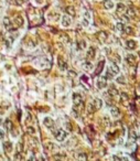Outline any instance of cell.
<instances>
[{"instance_id":"cell-33","label":"cell","mask_w":140,"mask_h":161,"mask_svg":"<svg viewBox=\"0 0 140 161\" xmlns=\"http://www.w3.org/2000/svg\"><path fill=\"white\" fill-rule=\"evenodd\" d=\"M124 28H125V26H124V23L122 22L116 23V29H117L118 31H124Z\"/></svg>"},{"instance_id":"cell-7","label":"cell","mask_w":140,"mask_h":161,"mask_svg":"<svg viewBox=\"0 0 140 161\" xmlns=\"http://www.w3.org/2000/svg\"><path fill=\"white\" fill-rule=\"evenodd\" d=\"M83 103V96L78 93H73V105H77V104Z\"/></svg>"},{"instance_id":"cell-13","label":"cell","mask_w":140,"mask_h":161,"mask_svg":"<svg viewBox=\"0 0 140 161\" xmlns=\"http://www.w3.org/2000/svg\"><path fill=\"white\" fill-rule=\"evenodd\" d=\"M107 38H108V34L105 32V31H100V32L98 33V40L102 43H105L106 41H107Z\"/></svg>"},{"instance_id":"cell-41","label":"cell","mask_w":140,"mask_h":161,"mask_svg":"<svg viewBox=\"0 0 140 161\" xmlns=\"http://www.w3.org/2000/svg\"><path fill=\"white\" fill-rule=\"evenodd\" d=\"M82 23H83V26H84V27H87V26L89 24V20H87V19H83Z\"/></svg>"},{"instance_id":"cell-30","label":"cell","mask_w":140,"mask_h":161,"mask_svg":"<svg viewBox=\"0 0 140 161\" xmlns=\"http://www.w3.org/2000/svg\"><path fill=\"white\" fill-rule=\"evenodd\" d=\"M116 82H117L118 84H125L126 83V78H125L124 75H119V76L116 77Z\"/></svg>"},{"instance_id":"cell-2","label":"cell","mask_w":140,"mask_h":161,"mask_svg":"<svg viewBox=\"0 0 140 161\" xmlns=\"http://www.w3.org/2000/svg\"><path fill=\"white\" fill-rule=\"evenodd\" d=\"M95 83H96V87H97L98 89H104V88L107 87V80L104 77H102V76L97 78Z\"/></svg>"},{"instance_id":"cell-23","label":"cell","mask_w":140,"mask_h":161,"mask_svg":"<svg viewBox=\"0 0 140 161\" xmlns=\"http://www.w3.org/2000/svg\"><path fill=\"white\" fill-rule=\"evenodd\" d=\"M96 107L94 106V104H93V102H90V103L87 105V112H88L89 114H93V113H95L96 112Z\"/></svg>"},{"instance_id":"cell-12","label":"cell","mask_w":140,"mask_h":161,"mask_svg":"<svg viewBox=\"0 0 140 161\" xmlns=\"http://www.w3.org/2000/svg\"><path fill=\"white\" fill-rule=\"evenodd\" d=\"M110 115L113 118H119L120 117V110L118 109L117 107H113L110 109Z\"/></svg>"},{"instance_id":"cell-8","label":"cell","mask_w":140,"mask_h":161,"mask_svg":"<svg viewBox=\"0 0 140 161\" xmlns=\"http://www.w3.org/2000/svg\"><path fill=\"white\" fill-rule=\"evenodd\" d=\"M3 26L6 29H8L9 31H14V28H12V22L11 20L8 18V17H5L3 18Z\"/></svg>"},{"instance_id":"cell-32","label":"cell","mask_w":140,"mask_h":161,"mask_svg":"<svg viewBox=\"0 0 140 161\" xmlns=\"http://www.w3.org/2000/svg\"><path fill=\"white\" fill-rule=\"evenodd\" d=\"M78 48H80L81 50H85V49L87 48V43H86L85 40H81V41L78 42Z\"/></svg>"},{"instance_id":"cell-26","label":"cell","mask_w":140,"mask_h":161,"mask_svg":"<svg viewBox=\"0 0 140 161\" xmlns=\"http://www.w3.org/2000/svg\"><path fill=\"white\" fill-rule=\"evenodd\" d=\"M126 12H127L128 17H135L136 16V10H135L134 8H128V9H126Z\"/></svg>"},{"instance_id":"cell-51","label":"cell","mask_w":140,"mask_h":161,"mask_svg":"<svg viewBox=\"0 0 140 161\" xmlns=\"http://www.w3.org/2000/svg\"><path fill=\"white\" fill-rule=\"evenodd\" d=\"M56 161H61V160H56Z\"/></svg>"},{"instance_id":"cell-39","label":"cell","mask_w":140,"mask_h":161,"mask_svg":"<svg viewBox=\"0 0 140 161\" xmlns=\"http://www.w3.org/2000/svg\"><path fill=\"white\" fill-rule=\"evenodd\" d=\"M84 17H85L84 19H87V20H89V19H90V13H89L88 11H85V13H84Z\"/></svg>"},{"instance_id":"cell-27","label":"cell","mask_w":140,"mask_h":161,"mask_svg":"<svg viewBox=\"0 0 140 161\" xmlns=\"http://www.w3.org/2000/svg\"><path fill=\"white\" fill-rule=\"evenodd\" d=\"M124 31L126 34H128V36H131L132 33H134V28H131V27L127 26V27H125L124 28Z\"/></svg>"},{"instance_id":"cell-46","label":"cell","mask_w":140,"mask_h":161,"mask_svg":"<svg viewBox=\"0 0 140 161\" xmlns=\"http://www.w3.org/2000/svg\"><path fill=\"white\" fill-rule=\"evenodd\" d=\"M131 135H132L131 136V139H137L138 138V135L136 134V132H131Z\"/></svg>"},{"instance_id":"cell-42","label":"cell","mask_w":140,"mask_h":161,"mask_svg":"<svg viewBox=\"0 0 140 161\" xmlns=\"http://www.w3.org/2000/svg\"><path fill=\"white\" fill-rule=\"evenodd\" d=\"M28 132H30V134H32V135H33V134L35 132V129L33 128V127H28Z\"/></svg>"},{"instance_id":"cell-50","label":"cell","mask_w":140,"mask_h":161,"mask_svg":"<svg viewBox=\"0 0 140 161\" xmlns=\"http://www.w3.org/2000/svg\"><path fill=\"white\" fill-rule=\"evenodd\" d=\"M1 124H2V118L0 117V125H1Z\"/></svg>"},{"instance_id":"cell-43","label":"cell","mask_w":140,"mask_h":161,"mask_svg":"<svg viewBox=\"0 0 140 161\" xmlns=\"http://www.w3.org/2000/svg\"><path fill=\"white\" fill-rule=\"evenodd\" d=\"M121 20L125 21V22H128V21H129V18H128V16H121Z\"/></svg>"},{"instance_id":"cell-37","label":"cell","mask_w":140,"mask_h":161,"mask_svg":"<svg viewBox=\"0 0 140 161\" xmlns=\"http://www.w3.org/2000/svg\"><path fill=\"white\" fill-rule=\"evenodd\" d=\"M62 40H63L65 43H68V42H70V39H68V36H67L66 34H63V36H62Z\"/></svg>"},{"instance_id":"cell-29","label":"cell","mask_w":140,"mask_h":161,"mask_svg":"<svg viewBox=\"0 0 140 161\" xmlns=\"http://www.w3.org/2000/svg\"><path fill=\"white\" fill-rule=\"evenodd\" d=\"M45 149H46L48 151H50V152H53L54 151V149H55V146L53 145L52 142H49V143L45 145Z\"/></svg>"},{"instance_id":"cell-38","label":"cell","mask_w":140,"mask_h":161,"mask_svg":"<svg viewBox=\"0 0 140 161\" xmlns=\"http://www.w3.org/2000/svg\"><path fill=\"white\" fill-rule=\"evenodd\" d=\"M99 66L97 67V73H100V71H102V68H103V66H104V62H100L99 63Z\"/></svg>"},{"instance_id":"cell-14","label":"cell","mask_w":140,"mask_h":161,"mask_svg":"<svg viewBox=\"0 0 140 161\" xmlns=\"http://www.w3.org/2000/svg\"><path fill=\"white\" fill-rule=\"evenodd\" d=\"M126 62H127L129 65H134L135 62H136V56L134 54H128L126 55Z\"/></svg>"},{"instance_id":"cell-6","label":"cell","mask_w":140,"mask_h":161,"mask_svg":"<svg viewBox=\"0 0 140 161\" xmlns=\"http://www.w3.org/2000/svg\"><path fill=\"white\" fill-rule=\"evenodd\" d=\"M82 68H83L85 72H92L94 70V65L90 61H84L82 63Z\"/></svg>"},{"instance_id":"cell-11","label":"cell","mask_w":140,"mask_h":161,"mask_svg":"<svg viewBox=\"0 0 140 161\" xmlns=\"http://www.w3.org/2000/svg\"><path fill=\"white\" fill-rule=\"evenodd\" d=\"M71 23H72V20L68 16H63L62 17V26L67 28V27L71 26Z\"/></svg>"},{"instance_id":"cell-1","label":"cell","mask_w":140,"mask_h":161,"mask_svg":"<svg viewBox=\"0 0 140 161\" xmlns=\"http://www.w3.org/2000/svg\"><path fill=\"white\" fill-rule=\"evenodd\" d=\"M54 136H55V139H56L57 141L60 142H63L65 141L68 137V132L66 130H64V129H59L56 131H54Z\"/></svg>"},{"instance_id":"cell-28","label":"cell","mask_w":140,"mask_h":161,"mask_svg":"<svg viewBox=\"0 0 140 161\" xmlns=\"http://www.w3.org/2000/svg\"><path fill=\"white\" fill-rule=\"evenodd\" d=\"M113 76H114V75H113L112 73L109 72V70H106V71H105V74L103 75L102 77H104L106 80H110V78H113Z\"/></svg>"},{"instance_id":"cell-47","label":"cell","mask_w":140,"mask_h":161,"mask_svg":"<svg viewBox=\"0 0 140 161\" xmlns=\"http://www.w3.org/2000/svg\"><path fill=\"white\" fill-rule=\"evenodd\" d=\"M132 142H127V145H126V148H128V149H131L132 148Z\"/></svg>"},{"instance_id":"cell-16","label":"cell","mask_w":140,"mask_h":161,"mask_svg":"<svg viewBox=\"0 0 140 161\" xmlns=\"http://www.w3.org/2000/svg\"><path fill=\"white\" fill-rule=\"evenodd\" d=\"M103 4H104V8L105 9H113L114 8V2L112 0H104L103 1Z\"/></svg>"},{"instance_id":"cell-5","label":"cell","mask_w":140,"mask_h":161,"mask_svg":"<svg viewBox=\"0 0 140 161\" xmlns=\"http://www.w3.org/2000/svg\"><path fill=\"white\" fill-rule=\"evenodd\" d=\"M42 122H43L44 127H46V128H49V129H52L53 126H54V120L52 119L51 117H44Z\"/></svg>"},{"instance_id":"cell-40","label":"cell","mask_w":140,"mask_h":161,"mask_svg":"<svg viewBox=\"0 0 140 161\" xmlns=\"http://www.w3.org/2000/svg\"><path fill=\"white\" fill-rule=\"evenodd\" d=\"M121 99L125 100V102H126V100H128V95H127V94L121 93Z\"/></svg>"},{"instance_id":"cell-17","label":"cell","mask_w":140,"mask_h":161,"mask_svg":"<svg viewBox=\"0 0 140 161\" xmlns=\"http://www.w3.org/2000/svg\"><path fill=\"white\" fill-rule=\"evenodd\" d=\"M136 42L134 41V40H128L127 42H126V46H127L128 50H135L136 49Z\"/></svg>"},{"instance_id":"cell-19","label":"cell","mask_w":140,"mask_h":161,"mask_svg":"<svg viewBox=\"0 0 140 161\" xmlns=\"http://www.w3.org/2000/svg\"><path fill=\"white\" fill-rule=\"evenodd\" d=\"M86 56H87V58H95V49L93 48V46L88 48L87 52H86Z\"/></svg>"},{"instance_id":"cell-52","label":"cell","mask_w":140,"mask_h":161,"mask_svg":"<svg viewBox=\"0 0 140 161\" xmlns=\"http://www.w3.org/2000/svg\"><path fill=\"white\" fill-rule=\"evenodd\" d=\"M70 1H71V0H70Z\"/></svg>"},{"instance_id":"cell-4","label":"cell","mask_w":140,"mask_h":161,"mask_svg":"<svg viewBox=\"0 0 140 161\" xmlns=\"http://www.w3.org/2000/svg\"><path fill=\"white\" fill-rule=\"evenodd\" d=\"M108 70H109V72H110L113 75H117V74H119V72H120L119 66H118L116 63H114V62H110V63H109Z\"/></svg>"},{"instance_id":"cell-24","label":"cell","mask_w":140,"mask_h":161,"mask_svg":"<svg viewBox=\"0 0 140 161\" xmlns=\"http://www.w3.org/2000/svg\"><path fill=\"white\" fill-rule=\"evenodd\" d=\"M35 42L33 41V40H31V39H29L28 41L26 42V46H27V49H34L35 48Z\"/></svg>"},{"instance_id":"cell-20","label":"cell","mask_w":140,"mask_h":161,"mask_svg":"<svg viewBox=\"0 0 140 161\" xmlns=\"http://www.w3.org/2000/svg\"><path fill=\"white\" fill-rule=\"evenodd\" d=\"M107 94H108L109 96L115 97V96H117V95H119V92H118L115 87H110V88L108 89V92H107Z\"/></svg>"},{"instance_id":"cell-15","label":"cell","mask_w":140,"mask_h":161,"mask_svg":"<svg viewBox=\"0 0 140 161\" xmlns=\"http://www.w3.org/2000/svg\"><path fill=\"white\" fill-rule=\"evenodd\" d=\"M65 11H66V13L68 14V16H71V17H75V14H76L75 8L72 7V6H67L66 8H65Z\"/></svg>"},{"instance_id":"cell-48","label":"cell","mask_w":140,"mask_h":161,"mask_svg":"<svg viewBox=\"0 0 140 161\" xmlns=\"http://www.w3.org/2000/svg\"><path fill=\"white\" fill-rule=\"evenodd\" d=\"M104 122H105L106 125H107V127L109 126V120H108V119H106V117H104Z\"/></svg>"},{"instance_id":"cell-36","label":"cell","mask_w":140,"mask_h":161,"mask_svg":"<svg viewBox=\"0 0 140 161\" xmlns=\"http://www.w3.org/2000/svg\"><path fill=\"white\" fill-rule=\"evenodd\" d=\"M5 138H6V132H5V130L0 129V139H1V140H3Z\"/></svg>"},{"instance_id":"cell-21","label":"cell","mask_w":140,"mask_h":161,"mask_svg":"<svg viewBox=\"0 0 140 161\" xmlns=\"http://www.w3.org/2000/svg\"><path fill=\"white\" fill-rule=\"evenodd\" d=\"M5 127H6V129L7 130H11V129H13V124H12V121L10 119H6L5 120Z\"/></svg>"},{"instance_id":"cell-31","label":"cell","mask_w":140,"mask_h":161,"mask_svg":"<svg viewBox=\"0 0 140 161\" xmlns=\"http://www.w3.org/2000/svg\"><path fill=\"white\" fill-rule=\"evenodd\" d=\"M77 160L78 161H87V156H86L85 153H83V152H81V153L77 155Z\"/></svg>"},{"instance_id":"cell-10","label":"cell","mask_w":140,"mask_h":161,"mask_svg":"<svg viewBox=\"0 0 140 161\" xmlns=\"http://www.w3.org/2000/svg\"><path fill=\"white\" fill-rule=\"evenodd\" d=\"M57 65H59V68L61 71H66L67 70V63L64 60H62V58H57Z\"/></svg>"},{"instance_id":"cell-34","label":"cell","mask_w":140,"mask_h":161,"mask_svg":"<svg viewBox=\"0 0 140 161\" xmlns=\"http://www.w3.org/2000/svg\"><path fill=\"white\" fill-rule=\"evenodd\" d=\"M14 161H23V158H22V155H21V152H18L14 155Z\"/></svg>"},{"instance_id":"cell-44","label":"cell","mask_w":140,"mask_h":161,"mask_svg":"<svg viewBox=\"0 0 140 161\" xmlns=\"http://www.w3.org/2000/svg\"><path fill=\"white\" fill-rule=\"evenodd\" d=\"M113 161H121V159L118 156H113Z\"/></svg>"},{"instance_id":"cell-18","label":"cell","mask_w":140,"mask_h":161,"mask_svg":"<svg viewBox=\"0 0 140 161\" xmlns=\"http://www.w3.org/2000/svg\"><path fill=\"white\" fill-rule=\"evenodd\" d=\"M93 104H94V106L96 107V109H100L103 107V100L100 98H96V99L93 100Z\"/></svg>"},{"instance_id":"cell-49","label":"cell","mask_w":140,"mask_h":161,"mask_svg":"<svg viewBox=\"0 0 140 161\" xmlns=\"http://www.w3.org/2000/svg\"><path fill=\"white\" fill-rule=\"evenodd\" d=\"M7 1L10 3H16V0H7Z\"/></svg>"},{"instance_id":"cell-45","label":"cell","mask_w":140,"mask_h":161,"mask_svg":"<svg viewBox=\"0 0 140 161\" xmlns=\"http://www.w3.org/2000/svg\"><path fill=\"white\" fill-rule=\"evenodd\" d=\"M35 161H45V159L43 156H40V157H38V158L35 159Z\"/></svg>"},{"instance_id":"cell-3","label":"cell","mask_w":140,"mask_h":161,"mask_svg":"<svg viewBox=\"0 0 140 161\" xmlns=\"http://www.w3.org/2000/svg\"><path fill=\"white\" fill-rule=\"evenodd\" d=\"M33 65H34L35 67L41 70V68H44L48 65V62L45 61V58H38V60L33 61Z\"/></svg>"},{"instance_id":"cell-25","label":"cell","mask_w":140,"mask_h":161,"mask_svg":"<svg viewBox=\"0 0 140 161\" xmlns=\"http://www.w3.org/2000/svg\"><path fill=\"white\" fill-rule=\"evenodd\" d=\"M14 23H16V26H18V27L23 26V19H22V17H16V19H14Z\"/></svg>"},{"instance_id":"cell-22","label":"cell","mask_w":140,"mask_h":161,"mask_svg":"<svg viewBox=\"0 0 140 161\" xmlns=\"http://www.w3.org/2000/svg\"><path fill=\"white\" fill-rule=\"evenodd\" d=\"M117 13L118 14H120V13L125 12L126 11V7H125V4H122V3H118L117 4Z\"/></svg>"},{"instance_id":"cell-9","label":"cell","mask_w":140,"mask_h":161,"mask_svg":"<svg viewBox=\"0 0 140 161\" xmlns=\"http://www.w3.org/2000/svg\"><path fill=\"white\" fill-rule=\"evenodd\" d=\"M3 150L7 152V153H11L13 150V146H12V142H10V141H5L3 142Z\"/></svg>"},{"instance_id":"cell-35","label":"cell","mask_w":140,"mask_h":161,"mask_svg":"<svg viewBox=\"0 0 140 161\" xmlns=\"http://www.w3.org/2000/svg\"><path fill=\"white\" fill-rule=\"evenodd\" d=\"M67 76L68 77H72V78H75L77 76V74L75 73V71H72V70H70V71L67 72Z\"/></svg>"}]
</instances>
